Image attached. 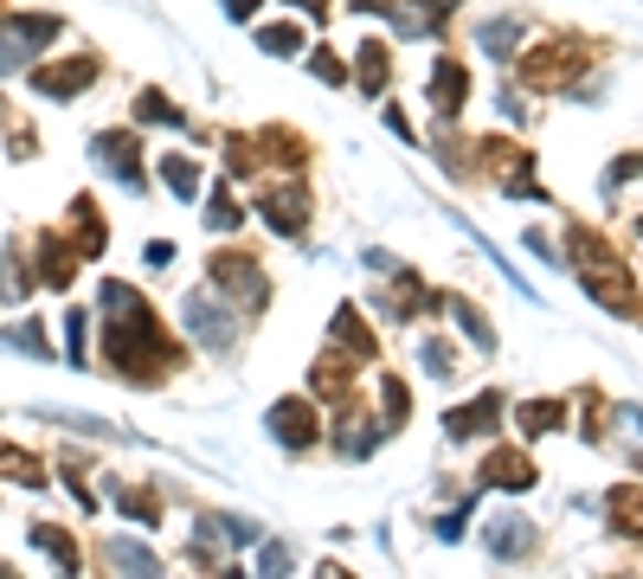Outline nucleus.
Wrapping results in <instances>:
<instances>
[{
	"label": "nucleus",
	"mask_w": 643,
	"mask_h": 579,
	"mask_svg": "<svg viewBox=\"0 0 643 579\" xmlns=\"http://www.w3.org/2000/svg\"><path fill=\"white\" fill-rule=\"evenodd\" d=\"M45 39H58L52 13H13V20H0V77L13 72V65H26Z\"/></svg>",
	"instance_id": "5"
},
{
	"label": "nucleus",
	"mask_w": 643,
	"mask_h": 579,
	"mask_svg": "<svg viewBox=\"0 0 643 579\" xmlns=\"http://www.w3.org/2000/svg\"><path fill=\"white\" fill-rule=\"evenodd\" d=\"M0 476H7V483H26V490L45 483V470H39L33 451H20V444H7V438H0Z\"/></svg>",
	"instance_id": "24"
},
{
	"label": "nucleus",
	"mask_w": 643,
	"mask_h": 579,
	"mask_svg": "<svg viewBox=\"0 0 643 579\" xmlns=\"http://www.w3.org/2000/svg\"><path fill=\"white\" fill-rule=\"evenodd\" d=\"M451 315H457V329H463V335H470L476 347H495V329H490V322H483V315H476L470 303H463V297H451Z\"/></svg>",
	"instance_id": "33"
},
{
	"label": "nucleus",
	"mask_w": 643,
	"mask_h": 579,
	"mask_svg": "<svg viewBox=\"0 0 643 579\" xmlns=\"http://www.w3.org/2000/svg\"><path fill=\"white\" fill-rule=\"evenodd\" d=\"M309 72L322 77V84H341V77H347V72H341V58H335V52H309Z\"/></svg>",
	"instance_id": "40"
},
{
	"label": "nucleus",
	"mask_w": 643,
	"mask_h": 579,
	"mask_svg": "<svg viewBox=\"0 0 643 579\" xmlns=\"http://www.w3.org/2000/svg\"><path fill=\"white\" fill-rule=\"evenodd\" d=\"M265 573H290V547L283 540H265Z\"/></svg>",
	"instance_id": "41"
},
{
	"label": "nucleus",
	"mask_w": 643,
	"mask_h": 579,
	"mask_svg": "<svg viewBox=\"0 0 643 579\" xmlns=\"http://www.w3.org/2000/svg\"><path fill=\"white\" fill-rule=\"evenodd\" d=\"M309 386L329 399V393H347V361H315V374H309Z\"/></svg>",
	"instance_id": "36"
},
{
	"label": "nucleus",
	"mask_w": 643,
	"mask_h": 579,
	"mask_svg": "<svg viewBox=\"0 0 643 579\" xmlns=\"http://www.w3.org/2000/svg\"><path fill=\"white\" fill-rule=\"evenodd\" d=\"M463 97H470V72H463L457 58H438V65H431V104H438V116L457 122V116H463Z\"/></svg>",
	"instance_id": "12"
},
{
	"label": "nucleus",
	"mask_w": 643,
	"mask_h": 579,
	"mask_svg": "<svg viewBox=\"0 0 643 579\" xmlns=\"http://www.w3.org/2000/svg\"><path fill=\"white\" fill-rule=\"evenodd\" d=\"M116 502H122V515H136L142 528H154V522H161V502H154L149 490H129V483H116Z\"/></svg>",
	"instance_id": "31"
},
{
	"label": "nucleus",
	"mask_w": 643,
	"mask_h": 579,
	"mask_svg": "<svg viewBox=\"0 0 643 579\" xmlns=\"http://www.w3.org/2000/svg\"><path fill=\"white\" fill-rule=\"evenodd\" d=\"M631 174H643V154H618V168H611V187H618V181H631Z\"/></svg>",
	"instance_id": "43"
},
{
	"label": "nucleus",
	"mask_w": 643,
	"mask_h": 579,
	"mask_svg": "<svg viewBox=\"0 0 643 579\" xmlns=\"http://www.w3.org/2000/svg\"><path fill=\"white\" fill-rule=\"evenodd\" d=\"M515 65H522V84H528V90H567V84H579V72L592 65V52H586L579 39H547V45L515 52Z\"/></svg>",
	"instance_id": "3"
},
{
	"label": "nucleus",
	"mask_w": 643,
	"mask_h": 579,
	"mask_svg": "<svg viewBox=\"0 0 643 579\" xmlns=\"http://www.w3.org/2000/svg\"><path fill=\"white\" fill-rule=\"evenodd\" d=\"M33 547H45V554H52V560H58L65 573H84V554H77V540L65 535V528H52V522H39V528H33Z\"/></svg>",
	"instance_id": "23"
},
{
	"label": "nucleus",
	"mask_w": 643,
	"mask_h": 579,
	"mask_svg": "<svg viewBox=\"0 0 643 579\" xmlns=\"http://www.w3.org/2000/svg\"><path fill=\"white\" fill-rule=\"evenodd\" d=\"M33 270H20V258H13V251H0V303H26V297H33Z\"/></svg>",
	"instance_id": "26"
},
{
	"label": "nucleus",
	"mask_w": 643,
	"mask_h": 579,
	"mask_svg": "<svg viewBox=\"0 0 643 579\" xmlns=\"http://www.w3.org/2000/svg\"><path fill=\"white\" fill-rule=\"evenodd\" d=\"M232 309H219L213 303V297H187V303H181V322H187V335L200 347H213V354H226L232 347V322H226Z\"/></svg>",
	"instance_id": "10"
},
{
	"label": "nucleus",
	"mask_w": 643,
	"mask_h": 579,
	"mask_svg": "<svg viewBox=\"0 0 643 579\" xmlns=\"http://www.w3.org/2000/svg\"><path fill=\"white\" fill-rule=\"evenodd\" d=\"M238 200H232V187H213V200H206V226L213 232H238Z\"/></svg>",
	"instance_id": "32"
},
{
	"label": "nucleus",
	"mask_w": 643,
	"mask_h": 579,
	"mask_svg": "<svg viewBox=\"0 0 643 579\" xmlns=\"http://www.w3.org/2000/svg\"><path fill=\"white\" fill-rule=\"evenodd\" d=\"M406 406H412L406 380H379V425H386V431H399V425H406Z\"/></svg>",
	"instance_id": "29"
},
{
	"label": "nucleus",
	"mask_w": 643,
	"mask_h": 579,
	"mask_svg": "<svg viewBox=\"0 0 643 579\" xmlns=\"http://www.w3.org/2000/svg\"><path fill=\"white\" fill-rule=\"evenodd\" d=\"M444 20H451V0H406V7H393V33L399 39H425Z\"/></svg>",
	"instance_id": "15"
},
{
	"label": "nucleus",
	"mask_w": 643,
	"mask_h": 579,
	"mask_svg": "<svg viewBox=\"0 0 643 579\" xmlns=\"http://www.w3.org/2000/svg\"><path fill=\"white\" fill-rule=\"evenodd\" d=\"M97 303H104V354H110V367L122 374V380L154 386L168 367H174V342L161 335L149 297L110 277V283L97 290Z\"/></svg>",
	"instance_id": "1"
},
{
	"label": "nucleus",
	"mask_w": 643,
	"mask_h": 579,
	"mask_svg": "<svg viewBox=\"0 0 643 579\" xmlns=\"http://www.w3.org/2000/svg\"><path fill=\"white\" fill-rule=\"evenodd\" d=\"M347 7H354V13H393L399 0H347Z\"/></svg>",
	"instance_id": "46"
},
{
	"label": "nucleus",
	"mask_w": 643,
	"mask_h": 579,
	"mask_svg": "<svg viewBox=\"0 0 643 579\" xmlns=\"http://www.w3.org/2000/svg\"><path fill=\"white\" fill-rule=\"evenodd\" d=\"M90 154L104 161V174L122 181V187H142V181H149V174H142V149H136V136H129V129H104V136L90 142Z\"/></svg>",
	"instance_id": "7"
},
{
	"label": "nucleus",
	"mask_w": 643,
	"mask_h": 579,
	"mask_svg": "<svg viewBox=\"0 0 643 579\" xmlns=\"http://www.w3.org/2000/svg\"><path fill=\"white\" fill-rule=\"evenodd\" d=\"M0 573H7V567H0Z\"/></svg>",
	"instance_id": "48"
},
{
	"label": "nucleus",
	"mask_w": 643,
	"mask_h": 579,
	"mask_svg": "<svg viewBox=\"0 0 643 579\" xmlns=\"http://www.w3.org/2000/svg\"><path fill=\"white\" fill-rule=\"evenodd\" d=\"M567 251H572V270H579V283H586L592 303H606L611 315H637V277H631V265L611 251L606 238H592V232L579 226L567 238Z\"/></svg>",
	"instance_id": "2"
},
{
	"label": "nucleus",
	"mask_w": 643,
	"mask_h": 579,
	"mask_svg": "<svg viewBox=\"0 0 643 579\" xmlns=\"http://www.w3.org/2000/svg\"><path fill=\"white\" fill-rule=\"evenodd\" d=\"M361 90L367 97L386 90V45H361Z\"/></svg>",
	"instance_id": "34"
},
{
	"label": "nucleus",
	"mask_w": 643,
	"mask_h": 579,
	"mask_svg": "<svg viewBox=\"0 0 643 579\" xmlns=\"http://www.w3.org/2000/svg\"><path fill=\"white\" fill-rule=\"evenodd\" d=\"M33 84L39 97H77V90H90L97 84V58H58V65H33Z\"/></svg>",
	"instance_id": "8"
},
{
	"label": "nucleus",
	"mask_w": 643,
	"mask_h": 579,
	"mask_svg": "<svg viewBox=\"0 0 643 579\" xmlns=\"http://www.w3.org/2000/svg\"><path fill=\"white\" fill-rule=\"evenodd\" d=\"M329 335H335V342L347 347V354H354V361H374V354H379L374 329H367V322H361V309H335V322H329Z\"/></svg>",
	"instance_id": "18"
},
{
	"label": "nucleus",
	"mask_w": 643,
	"mask_h": 579,
	"mask_svg": "<svg viewBox=\"0 0 643 579\" xmlns=\"http://www.w3.org/2000/svg\"><path fill=\"white\" fill-rule=\"evenodd\" d=\"M379 116H386V129H393V136H406V142H412V122H406V116L393 110V104H386V110H379Z\"/></svg>",
	"instance_id": "44"
},
{
	"label": "nucleus",
	"mask_w": 643,
	"mask_h": 579,
	"mask_svg": "<svg viewBox=\"0 0 643 579\" xmlns=\"http://www.w3.org/2000/svg\"><path fill=\"white\" fill-rule=\"evenodd\" d=\"M104 554H110V567H122V573H161V560H154L142 540H122V535H116Z\"/></svg>",
	"instance_id": "25"
},
{
	"label": "nucleus",
	"mask_w": 643,
	"mask_h": 579,
	"mask_svg": "<svg viewBox=\"0 0 643 579\" xmlns=\"http://www.w3.org/2000/svg\"><path fill=\"white\" fill-rule=\"evenodd\" d=\"M379 431H386V425L367 419V412H341V419H335V451H347V458H367Z\"/></svg>",
	"instance_id": "19"
},
{
	"label": "nucleus",
	"mask_w": 643,
	"mask_h": 579,
	"mask_svg": "<svg viewBox=\"0 0 643 579\" xmlns=\"http://www.w3.org/2000/svg\"><path fill=\"white\" fill-rule=\"evenodd\" d=\"M219 7H226V20H251L258 13V0H219Z\"/></svg>",
	"instance_id": "45"
},
{
	"label": "nucleus",
	"mask_w": 643,
	"mask_h": 579,
	"mask_svg": "<svg viewBox=\"0 0 643 579\" xmlns=\"http://www.w3.org/2000/svg\"><path fill=\"white\" fill-rule=\"evenodd\" d=\"M270 438H277V444H290V451H309V444L322 438L315 406H309V399H277V406H270Z\"/></svg>",
	"instance_id": "9"
},
{
	"label": "nucleus",
	"mask_w": 643,
	"mask_h": 579,
	"mask_svg": "<svg viewBox=\"0 0 643 579\" xmlns=\"http://www.w3.org/2000/svg\"><path fill=\"white\" fill-rule=\"evenodd\" d=\"M560 412H567L560 399H528V406L515 412V425H522V438H540V431H554V425H560Z\"/></svg>",
	"instance_id": "28"
},
{
	"label": "nucleus",
	"mask_w": 643,
	"mask_h": 579,
	"mask_svg": "<svg viewBox=\"0 0 643 579\" xmlns=\"http://www.w3.org/2000/svg\"><path fill=\"white\" fill-rule=\"evenodd\" d=\"M161 187L181 193V200H193V193H200V168H193L187 154H161Z\"/></svg>",
	"instance_id": "27"
},
{
	"label": "nucleus",
	"mask_w": 643,
	"mask_h": 579,
	"mask_svg": "<svg viewBox=\"0 0 643 579\" xmlns=\"http://www.w3.org/2000/svg\"><path fill=\"white\" fill-rule=\"evenodd\" d=\"M258 45H265V52H277V58H297V52H303V26H290V20L258 26Z\"/></svg>",
	"instance_id": "30"
},
{
	"label": "nucleus",
	"mask_w": 643,
	"mask_h": 579,
	"mask_svg": "<svg viewBox=\"0 0 643 579\" xmlns=\"http://www.w3.org/2000/svg\"><path fill=\"white\" fill-rule=\"evenodd\" d=\"M206 277H213V290H219L226 303L251 309V315L270 303L265 270H258V258H245V251H219V258H206Z\"/></svg>",
	"instance_id": "4"
},
{
	"label": "nucleus",
	"mask_w": 643,
	"mask_h": 579,
	"mask_svg": "<svg viewBox=\"0 0 643 579\" xmlns=\"http://www.w3.org/2000/svg\"><path fill=\"white\" fill-rule=\"evenodd\" d=\"M599 508L611 515V528H618V535H631V540L643 535V483H618V490H606Z\"/></svg>",
	"instance_id": "16"
},
{
	"label": "nucleus",
	"mask_w": 643,
	"mask_h": 579,
	"mask_svg": "<svg viewBox=\"0 0 643 579\" xmlns=\"http://www.w3.org/2000/svg\"><path fill=\"white\" fill-rule=\"evenodd\" d=\"M297 7H303L309 20H322V13H329V0H297Z\"/></svg>",
	"instance_id": "47"
},
{
	"label": "nucleus",
	"mask_w": 643,
	"mask_h": 579,
	"mask_svg": "<svg viewBox=\"0 0 643 579\" xmlns=\"http://www.w3.org/2000/svg\"><path fill=\"white\" fill-rule=\"evenodd\" d=\"M72 265H77V251L58 232H45L39 238V283H72Z\"/></svg>",
	"instance_id": "20"
},
{
	"label": "nucleus",
	"mask_w": 643,
	"mask_h": 579,
	"mask_svg": "<svg viewBox=\"0 0 643 579\" xmlns=\"http://www.w3.org/2000/svg\"><path fill=\"white\" fill-rule=\"evenodd\" d=\"M136 116H142V122H181V110H174L161 90H142V97H136Z\"/></svg>",
	"instance_id": "38"
},
{
	"label": "nucleus",
	"mask_w": 643,
	"mask_h": 579,
	"mask_svg": "<svg viewBox=\"0 0 643 579\" xmlns=\"http://www.w3.org/2000/svg\"><path fill=\"white\" fill-rule=\"evenodd\" d=\"M522 39H528V20L502 13V20L483 26V52H490V58H515V52H522Z\"/></svg>",
	"instance_id": "22"
},
{
	"label": "nucleus",
	"mask_w": 643,
	"mask_h": 579,
	"mask_svg": "<svg viewBox=\"0 0 643 579\" xmlns=\"http://www.w3.org/2000/svg\"><path fill=\"white\" fill-rule=\"evenodd\" d=\"M386 277H393V297H386V315H393V322H412L418 309L438 303V297H431V290L418 283V270H399V265H393Z\"/></svg>",
	"instance_id": "14"
},
{
	"label": "nucleus",
	"mask_w": 643,
	"mask_h": 579,
	"mask_svg": "<svg viewBox=\"0 0 643 579\" xmlns=\"http://www.w3.org/2000/svg\"><path fill=\"white\" fill-rule=\"evenodd\" d=\"M84 335H90V315L65 309V354H72V367H84Z\"/></svg>",
	"instance_id": "37"
},
{
	"label": "nucleus",
	"mask_w": 643,
	"mask_h": 579,
	"mask_svg": "<svg viewBox=\"0 0 643 579\" xmlns=\"http://www.w3.org/2000/svg\"><path fill=\"white\" fill-rule=\"evenodd\" d=\"M483 483H495V490H534L528 451H490L483 458Z\"/></svg>",
	"instance_id": "17"
},
{
	"label": "nucleus",
	"mask_w": 643,
	"mask_h": 579,
	"mask_svg": "<svg viewBox=\"0 0 643 579\" xmlns=\"http://www.w3.org/2000/svg\"><path fill=\"white\" fill-rule=\"evenodd\" d=\"M418 361H425V374H438V380H451L457 374V347L451 342H425L418 347Z\"/></svg>",
	"instance_id": "35"
},
{
	"label": "nucleus",
	"mask_w": 643,
	"mask_h": 579,
	"mask_svg": "<svg viewBox=\"0 0 643 579\" xmlns=\"http://www.w3.org/2000/svg\"><path fill=\"white\" fill-rule=\"evenodd\" d=\"M495 425H502V393H483V399L444 412V431H451V438H483V431H495Z\"/></svg>",
	"instance_id": "13"
},
{
	"label": "nucleus",
	"mask_w": 643,
	"mask_h": 579,
	"mask_svg": "<svg viewBox=\"0 0 643 579\" xmlns=\"http://www.w3.org/2000/svg\"><path fill=\"white\" fill-rule=\"evenodd\" d=\"M72 238H77V251H84V258H97V251H104V219H97V200H84V193L72 200Z\"/></svg>",
	"instance_id": "21"
},
{
	"label": "nucleus",
	"mask_w": 643,
	"mask_h": 579,
	"mask_svg": "<svg viewBox=\"0 0 643 579\" xmlns=\"http://www.w3.org/2000/svg\"><path fill=\"white\" fill-rule=\"evenodd\" d=\"M7 342H13V347H26V354H52V347H45V329H39V322H20V329H7Z\"/></svg>",
	"instance_id": "39"
},
{
	"label": "nucleus",
	"mask_w": 643,
	"mask_h": 579,
	"mask_svg": "<svg viewBox=\"0 0 643 579\" xmlns=\"http://www.w3.org/2000/svg\"><path fill=\"white\" fill-rule=\"evenodd\" d=\"M431 528H438V540H457V535H463V508H451V515H438Z\"/></svg>",
	"instance_id": "42"
},
{
	"label": "nucleus",
	"mask_w": 643,
	"mask_h": 579,
	"mask_svg": "<svg viewBox=\"0 0 643 579\" xmlns=\"http://www.w3.org/2000/svg\"><path fill=\"white\" fill-rule=\"evenodd\" d=\"M490 554L495 560H522V554H534V540H540V528H534L528 515H495L490 522Z\"/></svg>",
	"instance_id": "11"
},
{
	"label": "nucleus",
	"mask_w": 643,
	"mask_h": 579,
	"mask_svg": "<svg viewBox=\"0 0 643 579\" xmlns=\"http://www.w3.org/2000/svg\"><path fill=\"white\" fill-rule=\"evenodd\" d=\"M258 213H265V226L277 232V238H303V232H309V193H303V181H270V187L258 193Z\"/></svg>",
	"instance_id": "6"
}]
</instances>
